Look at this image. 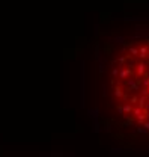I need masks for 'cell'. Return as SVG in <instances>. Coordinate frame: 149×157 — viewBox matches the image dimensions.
<instances>
[{"mask_svg": "<svg viewBox=\"0 0 149 157\" xmlns=\"http://www.w3.org/2000/svg\"><path fill=\"white\" fill-rule=\"evenodd\" d=\"M111 86L116 112L124 124L149 133V38L142 45L121 51L111 68Z\"/></svg>", "mask_w": 149, "mask_h": 157, "instance_id": "6da1fadb", "label": "cell"}]
</instances>
